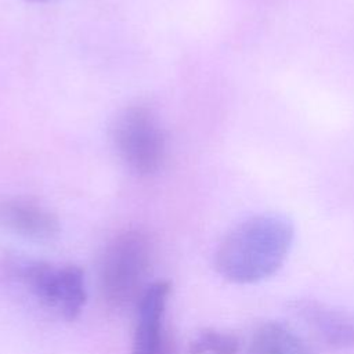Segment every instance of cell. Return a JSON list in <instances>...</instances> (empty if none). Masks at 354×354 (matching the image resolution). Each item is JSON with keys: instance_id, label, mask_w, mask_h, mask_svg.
Here are the masks:
<instances>
[{"instance_id": "obj_8", "label": "cell", "mask_w": 354, "mask_h": 354, "mask_svg": "<svg viewBox=\"0 0 354 354\" xmlns=\"http://www.w3.org/2000/svg\"><path fill=\"white\" fill-rule=\"evenodd\" d=\"M246 354H314V351L289 325L266 321L253 332Z\"/></svg>"}, {"instance_id": "obj_11", "label": "cell", "mask_w": 354, "mask_h": 354, "mask_svg": "<svg viewBox=\"0 0 354 354\" xmlns=\"http://www.w3.org/2000/svg\"><path fill=\"white\" fill-rule=\"evenodd\" d=\"M28 1H46V0H28Z\"/></svg>"}, {"instance_id": "obj_6", "label": "cell", "mask_w": 354, "mask_h": 354, "mask_svg": "<svg viewBox=\"0 0 354 354\" xmlns=\"http://www.w3.org/2000/svg\"><path fill=\"white\" fill-rule=\"evenodd\" d=\"M170 285L166 281L149 283L137 300V317L131 354H153L162 340V321Z\"/></svg>"}, {"instance_id": "obj_10", "label": "cell", "mask_w": 354, "mask_h": 354, "mask_svg": "<svg viewBox=\"0 0 354 354\" xmlns=\"http://www.w3.org/2000/svg\"><path fill=\"white\" fill-rule=\"evenodd\" d=\"M153 354H177V344H176L174 337L170 333L165 332L162 336V340Z\"/></svg>"}, {"instance_id": "obj_2", "label": "cell", "mask_w": 354, "mask_h": 354, "mask_svg": "<svg viewBox=\"0 0 354 354\" xmlns=\"http://www.w3.org/2000/svg\"><path fill=\"white\" fill-rule=\"evenodd\" d=\"M152 263V243L147 234L129 230L113 236L104 249L98 267V285L108 306L122 308L145 290Z\"/></svg>"}, {"instance_id": "obj_5", "label": "cell", "mask_w": 354, "mask_h": 354, "mask_svg": "<svg viewBox=\"0 0 354 354\" xmlns=\"http://www.w3.org/2000/svg\"><path fill=\"white\" fill-rule=\"evenodd\" d=\"M292 311L333 348H354V313L313 299L292 303Z\"/></svg>"}, {"instance_id": "obj_7", "label": "cell", "mask_w": 354, "mask_h": 354, "mask_svg": "<svg viewBox=\"0 0 354 354\" xmlns=\"http://www.w3.org/2000/svg\"><path fill=\"white\" fill-rule=\"evenodd\" d=\"M0 224L33 241H51L59 232L58 218L41 205L28 199H11L1 203Z\"/></svg>"}, {"instance_id": "obj_1", "label": "cell", "mask_w": 354, "mask_h": 354, "mask_svg": "<svg viewBox=\"0 0 354 354\" xmlns=\"http://www.w3.org/2000/svg\"><path fill=\"white\" fill-rule=\"evenodd\" d=\"M295 230L281 214H259L235 225L220 242L214 267L227 281L256 283L274 275L285 263Z\"/></svg>"}, {"instance_id": "obj_4", "label": "cell", "mask_w": 354, "mask_h": 354, "mask_svg": "<svg viewBox=\"0 0 354 354\" xmlns=\"http://www.w3.org/2000/svg\"><path fill=\"white\" fill-rule=\"evenodd\" d=\"M17 270L18 278L44 306L57 310L68 321L77 318L87 299L80 267L28 260L19 263Z\"/></svg>"}, {"instance_id": "obj_3", "label": "cell", "mask_w": 354, "mask_h": 354, "mask_svg": "<svg viewBox=\"0 0 354 354\" xmlns=\"http://www.w3.org/2000/svg\"><path fill=\"white\" fill-rule=\"evenodd\" d=\"M122 160L140 176L155 173L165 158V136L155 115L145 106L123 109L112 127Z\"/></svg>"}, {"instance_id": "obj_9", "label": "cell", "mask_w": 354, "mask_h": 354, "mask_svg": "<svg viewBox=\"0 0 354 354\" xmlns=\"http://www.w3.org/2000/svg\"><path fill=\"white\" fill-rule=\"evenodd\" d=\"M189 354H239L241 340L236 335L203 329L189 343Z\"/></svg>"}]
</instances>
